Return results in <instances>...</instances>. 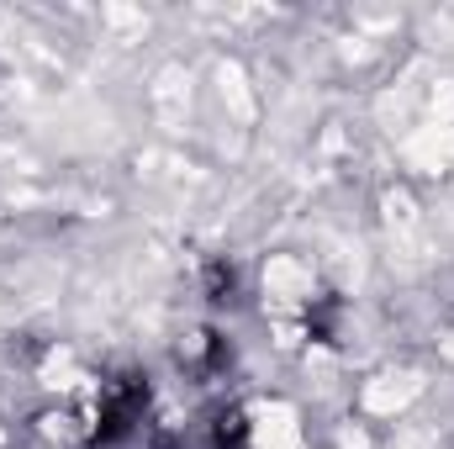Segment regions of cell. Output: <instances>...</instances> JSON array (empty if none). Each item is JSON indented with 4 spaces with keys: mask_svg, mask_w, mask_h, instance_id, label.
I'll use <instances>...</instances> for the list:
<instances>
[{
    "mask_svg": "<svg viewBox=\"0 0 454 449\" xmlns=\"http://www.w3.org/2000/svg\"><path fill=\"white\" fill-rule=\"evenodd\" d=\"M232 291H238V270L223 264V259H217V264H207V302H212V307H227V302H232Z\"/></svg>",
    "mask_w": 454,
    "mask_h": 449,
    "instance_id": "cell-3",
    "label": "cell"
},
{
    "mask_svg": "<svg viewBox=\"0 0 454 449\" xmlns=\"http://www.w3.org/2000/svg\"><path fill=\"white\" fill-rule=\"evenodd\" d=\"M243 445H248V423H243L238 407H227V413H217L207 423V445L201 449H243Z\"/></svg>",
    "mask_w": 454,
    "mask_h": 449,
    "instance_id": "cell-2",
    "label": "cell"
},
{
    "mask_svg": "<svg viewBox=\"0 0 454 449\" xmlns=\"http://www.w3.org/2000/svg\"><path fill=\"white\" fill-rule=\"evenodd\" d=\"M143 402H148V386H143V381H116L112 391H106V402H101V413H96L90 445H116V439H127L132 423L143 418Z\"/></svg>",
    "mask_w": 454,
    "mask_h": 449,
    "instance_id": "cell-1",
    "label": "cell"
}]
</instances>
